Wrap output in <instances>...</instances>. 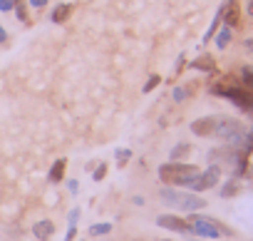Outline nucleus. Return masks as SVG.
<instances>
[{"instance_id": "nucleus-29", "label": "nucleus", "mask_w": 253, "mask_h": 241, "mask_svg": "<svg viewBox=\"0 0 253 241\" xmlns=\"http://www.w3.org/2000/svg\"><path fill=\"white\" fill-rule=\"evenodd\" d=\"M5 40H8V33H5L3 28H0V43H5Z\"/></svg>"}, {"instance_id": "nucleus-9", "label": "nucleus", "mask_w": 253, "mask_h": 241, "mask_svg": "<svg viewBox=\"0 0 253 241\" xmlns=\"http://www.w3.org/2000/svg\"><path fill=\"white\" fill-rule=\"evenodd\" d=\"M65 169H67V159H57V162L50 167V172H47V182H50V184H60V182L65 179Z\"/></svg>"}, {"instance_id": "nucleus-13", "label": "nucleus", "mask_w": 253, "mask_h": 241, "mask_svg": "<svg viewBox=\"0 0 253 241\" xmlns=\"http://www.w3.org/2000/svg\"><path fill=\"white\" fill-rule=\"evenodd\" d=\"M189 152H191V147H189L186 142H181V145H176V147L171 149V154H169V157H171V162H181Z\"/></svg>"}, {"instance_id": "nucleus-18", "label": "nucleus", "mask_w": 253, "mask_h": 241, "mask_svg": "<svg viewBox=\"0 0 253 241\" xmlns=\"http://www.w3.org/2000/svg\"><path fill=\"white\" fill-rule=\"evenodd\" d=\"M236 192H238V184H236V179H231V182L221 189V196H233Z\"/></svg>"}, {"instance_id": "nucleus-23", "label": "nucleus", "mask_w": 253, "mask_h": 241, "mask_svg": "<svg viewBox=\"0 0 253 241\" xmlns=\"http://www.w3.org/2000/svg\"><path fill=\"white\" fill-rule=\"evenodd\" d=\"M13 5H15V0H0V10H3V13L13 10Z\"/></svg>"}, {"instance_id": "nucleus-21", "label": "nucleus", "mask_w": 253, "mask_h": 241, "mask_svg": "<svg viewBox=\"0 0 253 241\" xmlns=\"http://www.w3.org/2000/svg\"><path fill=\"white\" fill-rule=\"evenodd\" d=\"M129 157H132V152H129V149H117V159H119V164H124Z\"/></svg>"}, {"instance_id": "nucleus-7", "label": "nucleus", "mask_w": 253, "mask_h": 241, "mask_svg": "<svg viewBox=\"0 0 253 241\" xmlns=\"http://www.w3.org/2000/svg\"><path fill=\"white\" fill-rule=\"evenodd\" d=\"M157 224L162 229H169V231H179V234H191V226L186 219H179L174 214H164V216H157Z\"/></svg>"}, {"instance_id": "nucleus-16", "label": "nucleus", "mask_w": 253, "mask_h": 241, "mask_svg": "<svg viewBox=\"0 0 253 241\" xmlns=\"http://www.w3.org/2000/svg\"><path fill=\"white\" fill-rule=\"evenodd\" d=\"M112 231V224H92L89 226V236H104Z\"/></svg>"}, {"instance_id": "nucleus-6", "label": "nucleus", "mask_w": 253, "mask_h": 241, "mask_svg": "<svg viewBox=\"0 0 253 241\" xmlns=\"http://www.w3.org/2000/svg\"><path fill=\"white\" fill-rule=\"evenodd\" d=\"M218 117L221 114H209V117H199L191 122V132L196 137H213L216 132V125H218Z\"/></svg>"}, {"instance_id": "nucleus-17", "label": "nucleus", "mask_w": 253, "mask_h": 241, "mask_svg": "<svg viewBox=\"0 0 253 241\" xmlns=\"http://www.w3.org/2000/svg\"><path fill=\"white\" fill-rule=\"evenodd\" d=\"M241 80H243V87L253 90V65H248V67L241 70Z\"/></svg>"}, {"instance_id": "nucleus-22", "label": "nucleus", "mask_w": 253, "mask_h": 241, "mask_svg": "<svg viewBox=\"0 0 253 241\" xmlns=\"http://www.w3.org/2000/svg\"><path fill=\"white\" fill-rule=\"evenodd\" d=\"M186 95H189V92H186L184 87H174V99H176V102H181V99H186Z\"/></svg>"}, {"instance_id": "nucleus-11", "label": "nucleus", "mask_w": 253, "mask_h": 241, "mask_svg": "<svg viewBox=\"0 0 253 241\" xmlns=\"http://www.w3.org/2000/svg\"><path fill=\"white\" fill-rule=\"evenodd\" d=\"M72 5L70 3H60L55 10H52V23H67L70 20V15H72Z\"/></svg>"}, {"instance_id": "nucleus-10", "label": "nucleus", "mask_w": 253, "mask_h": 241, "mask_svg": "<svg viewBox=\"0 0 253 241\" xmlns=\"http://www.w3.org/2000/svg\"><path fill=\"white\" fill-rule=\"evenodd\" d=\"M33 234H35L40 241H47V239L55 234V224H52L50 219H42V221H38V224L33 226Z\"/></svg>"}, {"instance_id": "nucleus-26", "label": "nucleus", "mask_w": 253, "mask_h": 241, "mask_svg": "<svg viewBox=\"0 0 253 241\" xmlns=\"http://www.w3.org/2000/svg\"><path fill=\"white\" fill-rule=\"evenodd\" d=\"M65 241H75V224H70V231H67Z\"/></svg>"}, {"instance_id": "nucleus-25", "label": "nucleus", "mask_w": 253, "mask_h": 241, "mask_svg": "<svg viewBox=\"0 0 253 241\" xmlns=\"http://www.w3.org/2000/svg\"><path fill=\"white\" fill-rule=\"evenodd\" d=\"M77 219H80V209H72V211H70V224H75Z\"/></svg>"}, {"instance_id": "nucleus-15", "label": "nucleus", "mask_w": 253, "mask_h": 241, "mask_svg": "<svg viewBox=\"0 0 253 241\" xmlns=\"http://www.w3.org/2000/svg\"><path fill=\"white\" fill-rule=\"evenodd\" d=\"M228 43H231V28H223V30L216 35V45H218V50H226Z\"/></svg>"}, {"instance_id": "nucleus-30", "label": "nucleus", "mask_w": 253, "mask_h": 241, "mask_svg": "<svg viewBox=\"0 0 253 241\" xmlns=\"http://www.w3.org/2000/svg\"><path fill=\"white\" fill-rule=\"evenodd\" d=\"M248 15H253V0H248Z\"/></svg>"}, {"instance_id": "nucleus-8", "label": "nucleus", "mask_w": 253, "mask_h": 241, "mask_svg": "<svg viewBox=\"0 0 253 241\" xmlns=\"http://www.w3.org/2000/svg\"><path fill=\"white\" fill-rule=\"evenodd\" d=\"M238 15H241V10H238L236 0H226V3L221 5V20L226 23V28H236L238 25Z\"/></svg>"}, {"instance_id": "nucleus-20", "label": "nucleus", "mask_w": 253, "mask_h": 241, "mask_svg": "<svg viewBox=\"0 0 253 241\" xmlns=\"http://www.w3.org/2000/svg\"><path fill=\"white\" fill-rule=\"evenodd\" d=\"M104 174H107V164L102 162V164L94 169V182H102V179H104Z\"/></svg>"}, {"instance_id": "nucleus-28", "label": "nucleus", "mask_w": 253, "mask_h": 241, "mask_svg": "<svg viewBox=\"0 0 253 241\" xmlns=\"http://www.w3.org/2000/svg\"><path fill=\"white\" fill-rule=\"evenodd\" d=\"M67 187H70V192H72V194H75V192H77V189H80V184H77V182H70V184H67Z\"/></svg>"}, {"instance_id": "nucleus-4", "label": "nucleus", "mask_w": 253, "mask_h": 241, "mask_svg": "<svg viewBox=\"0 0 253 241\" xmlns=\"http://www.w3.org/2000/svg\"><path fill=\"white\" fill-rule=\"evenodd\" d=\"M186 221H189V226H191V234L204 236V239H218L221 231H226V229H223L221 224H216L213 219L201 216V214H194V211H191V216H189Z\"/></svg>"}, {"instance_id": "nucleus-19", "label": "nucleus", "mask_w": 253, "mask_h": 241, "mask_svg": "<svg viewBox=\"0 0 253 241\" xmlns=\"http://www.w3.org/2000/svg\"><path fill=\"white\" fill-rule=\"evenodd\" d=\"M159 82H162V77H159V75H152V77L144 82V92H152V90H154Z\"/></svg>"}, {"instance_id": "nucleus-14", "label": "nucleus", "mask_w": 253, "mask_h": 241, "mask_svg": "<svg viewBox=\"0 0 253 241\" xmlns=\"http://www.w3.org/2000/svg\"><path fill=\"white\" fill-rule=\"evenodd\" d=\"M15 15L20 23H30V15H28V8H25V0H15V5H13Z\"/></svg>"}, {"instance_id": "nucleus-5", "label": "nucleus", "mask_w": 253, "mask_h": 241, "mask_svg": "<svg viewBox=\"0 0 253 241\" xmlns=\"http://www.w3.org/2000/svg\"><path fill=\"white\" fill-rule=\"evenodd\" d=\"M221 179V167L218 164H211L206 172H199L191 182H189V189L191 192H206V189H213Z\"/></svg>"}, {"instance_id": "nucleus-12", "label": "nucleus", "mask_w": 253, "mask_h": 241, "mask_svg": "<svg viewBox=\"0 0 253 241\" xmlns=\"http://www.w3.org/2000/svg\"><path fill=\"white\" fill-rule=\"evenodd\" d=\"M191 67H196V70H206V72H211V70H216V62L209 57V55H204V57H196L194 62H191Z\"/></svg>"}, {"instance_id": "nucleus-24", "label": "nucleus", "mask_w": 253, "mask_h": 241, "mask_svg": "<svg viewBox=\"0 0 253 241\" xmlns=\"http://www.w3.org/2000/svg\"><path fill=\"white\" fill-rule=\"evenodd\" d=\"M28 3H30L33 8H45V5H47V0H28Z\"/></svg>"}, {"instance_id": "nucleus-27", "label": "nucleus", "mask_w": 253, "mask_h": 241, "mask_svg": "<svg viewBox=\"0 0 253 241\" xmlns=\"http://www.w3.org/2000/svg\"><path fill=\"white\" fill-rule=\"evenodd\" d=\"M243 48H246V50L253 55V38H251V40H246V43H243Z\"/></svg>"}, {"instance_id": "nucleus-1", "label": "nucleus", "mask_w": 253, "mask_h": 241, "mask_svg": "<svg viewBox=\"0 0 253 241\" xmlns=\"http://www.w3.org/2000/svg\"><path fill=\"white\" fill-rule=\"evenodd\" d=\"M157 174L169 187H189V182L199 174V167L186 164V162H167L157 169Z\"/></svg>"}, {"instance_id": "nucleus-2", "label": "nucleus", "mask_w": 253, "mask_h": 241, "mask_svg": "<svg viewBox=\"0 0 253 241\" xmlns=\"http://www.w3.org/2000/svg\"><path fill=\"white\" fill-rule=\"evenodd\" d=\"M159 199L162 204L171 206V209H181V211H199L206 206V201L196 194H189V192H179V189H171V187H164L159 189Z\"/></svg>"}, {"instance_id": "nucleus-3", "label": "nucleus", "mask_w": 253, "mask_h": 241, "mask_svg": "<svg viewBox=\"0 0 253 241\" xmlns=\"http://www.w3.org/2000/svg\"><path fill=\"white\" fill-rule=\"evenodd\" d=\"M211 92H213V95H221V97L231 99L233 104H238V107L253 112V90H248V87H243V85H213Z\"/></svg>"}]
</instances>
